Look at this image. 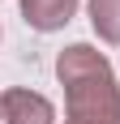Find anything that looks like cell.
I'll return each instance as SVG.
<instances>
[{
  "label": "cell",
  "instance_id": "obj_2",
  "mask_svg": "<svg viewBox=\"0 0 120 124\" xmlns=\"http://www.w3.org/2000/svg\"><path fill=\"white\" fill-rule=\"evenodd\" d=\"M0 116H4V124H56V107L34 90H4Z\"/></svg>",
  "mask_w": 120,
  "mask_h": 124
},
{
  "label": "cell",
  "instance_id": "obj_5",
  "mask_svg": "<svg viewBox=\"0 0 120 124\" xmlns=\"http://www.w3.org/2000/svg\"><path fill=\"white\" fill-rule=\"evenodd\" d=\"M0 120H4V116H0Z\"/></svg>",
  "mask_w": 120,
  "mask_h": 124
},
{
  "label": "cell",
  "instance_id": "obj_3",
  "mask_svg": "<svg viewBox=\"0 0 120 124\" xmlns=\"http://www.w3.org/2000/svg\"><path fill=\"white\" fill-rule=\"evenodd\" d=\"M73 13H77V0H22L26 26H34V30H43V34H51V30H60V26H69Z\"/></svg>",
  "mask_w": 120,
  "mask_h": 124
},
{
  "label": "cell",
  "instance_id": "obj_4",
  "mask_svg": "<svg viewBox=\"0 0 120 124\" xmlns=\"http://www.w3.org/2000/svg\"><path fill=\"white\" fill-rule=\"evenodd\" d=\"M90 26L103 43H120V0H90Z\"/></svg>",
  "mask_w": 120,
  "mask_h": 124
},
{
  "label": "cell",
  "instance_id": "obj_1",
  "mask_svg": "<svg viewBox=\"0 0 120 124\" xmlns=\"http://www.w3.org/2000/svg\"><path fill=\"white\" fill-rule=\"evenodd\" d=\"M56 77L64 86V124H120V86L103 51L69 43L56 56Z\"/></svg>",
  "mask_w": 120,
  "mask_h": 124
}]
</instances>
